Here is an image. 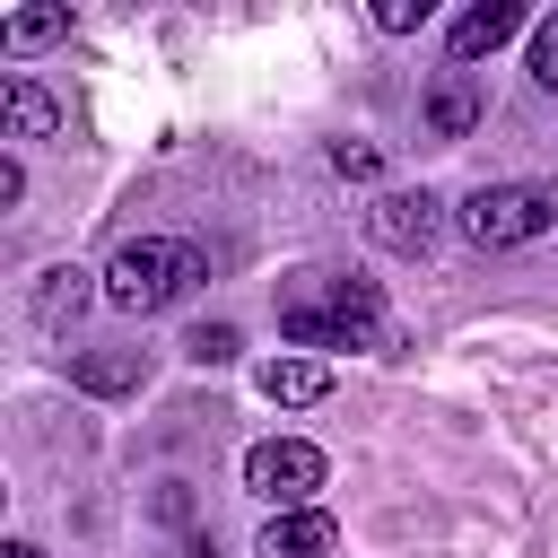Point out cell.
<instances>
[{
	"mask_svg": "<svg viewBox=\"0 0 558 558\" xmlns=\"http://www.w3.org/2000/svg\"><path fill=\"white\" fill-rule=\"evenodd\" d=\"M384 331V288L357 270H288L279 279V340L288 349H366Z\"/></svg>",
	"mask_w": 558,
	"mask_h": 558,
	"instance_id": "cell-1",
	"label": "cell"
},
{
	"mask_svg": "<svg viewBox=\"0 0 558 558\" xmlns=\"http://www.w3.org/2000/svg\"><path fill=\"white\" fill-rule=\"evenodd\" d=\"M201 279H209V270H201V253H192L183 235H131V244L105 262V305H122V314H166V305H183Z\"/></svg>",
	"mask_w": 558,
	"mask_h": 558,
	"instance_id": "cell-2",
	"label": "cell"
},
{
	"mask_svg": "<svg viewBox=\"0 0 558 558\" xmlns=\"http://www.w3.org/2000/svg\"><path fill=\"white\" fill-rule=\"evenodd\" d=\"M462 235L480 253H514V244H541L558 235V192L549 183H480L462 201Z\"/></svg>",
	"mask_w": 558,
	"mask_h": 558,
	"instance_id": "cell-3",
	"label": "cell"
},
{
	"mask_svg": "<svg viewBox=\"0 0 558 558\" xmlns=\"http://www.w3.org/2000/svg\"><path fill=\"white\" fill-rule=\"evenodd\" d=\"M323 445H305V436H262L253 453H244V488L262 497V506H279V514H296V506H314V488H323Z\"/></svg>",
	"mask_w": 558,
	"mask_h": 558,
	"instance_id": "cell-4",
	"label": "cell"
},
{
	"mask_svg": "<svg viewBox=\"0 0 558 558\" xmlns=\"http://www.w3.org/2000/svg\"><path fill=\"white\" fill-rule=\"evenodd\" d=\"M436 227H445V201H436V192H375V201H366V235H375L384 253H401V262H418V253L436 244Z\"/></svg>",
	"mask_w": 558,
	"mask_h": 558,
	"instance_id": "cell-5",
	"label": "cell"
},
{
	"mask_svg": "<svg viewBox=\"0 0 558 558\" xmlns=\"http://www.w3.org/2000/svg\"><path fill=\"white\" fill-rule=\"evenodd\" d=\"M480 113H488L480 70H436V78H427V96H418L427 140H471V131H480Z\"/></svg>",
	"mask_w": 558,
	"mask_h": 558,
	"instance_id": "cell-6",
	"label": "cell"
},
{
	"mask_svg": "<svg viewBox=\"0 0 558 558\" xmlns=\"http://www.w3.org/2000/svg\"><path fill=\"white\" fill-rule=\"evenodd\" d=\"M96 296H105V288H96V279H87L78 262H52V270H44L35 288H26V314H35L44 331H70V323H78V314H87Z\"/></svg>",
	"mask_w": 558,
	"mask_h": 558,
	"instance_id": "cell-7",
	"label": "cell"
},
{
	"mask_svg": "<svg viewBox=\"0 0 558 558\" xmlns=\"http://www.w3.org/2000/svg\"><path fill=\"white\" fill-rule=\"evenodd\" d=\"M331 549H340V523L323 506H296V514L262 523V558H331Z\"/></svg>",
	"mask_w": 558,
	"mask_h": 558,
	"instance_id": "cell-8",
	"label": "cell"
},
{
	"mask_svg": "<svg viewBox=\"0 0 558 558\" xmlns=\"http://www.w3.org/2000/svg\"><path fill=\"white\" fill-rule=\"evenodd\" d=\"M514 26H523V9H514V0H480V9H462V17H453V35H445V44H453V70H471L480 52H497Z\"/></svg>",
	"mask_w": 558,
	"mask_h": 558,
	"instance_id": "cell-9",
	"label": "cell"
},
{
	"mask_svg": "<svg viewBox=\"0 0 558 558\" xmlns=\"http://www.w3.org/2000/svg\"><path fill=\"white\" fill-rule=\"evenodd\" d=\"M0 131L9 140H61V105L35 78H0Z\"/></svg>",
	"mask_w": 558,
	"mask_h": 558,
	"instance_id": "cell-10",
	"label": "cell"
},
{
	"mask_svg": "<svg viewBox=\"0 0 558 558\" xmlns=\"http://www.w3.org/2000/svg\"><path fill=\"white\" fill-rule=\"evenodd\" d=\"M70 384L96 392V401H113V392H140V384H148V357H140V349H87V357L70 366Z\"/></svg>",
	"mask_w": 558,
	"mask_h": 558,
	"instance_id": "cell-11",
	"label": "cell"
},
{
	"mask_svg": "<svg viewBox=\"0 0 558 558\" xmlns=\"http://www.w3.org/2000/svg\"><path fill=\"white\" fill-rule=\"evenodd\" d=\"M262 392H270L279 410H305V401L331 392V366H323V357H270V366H262Z\"/></svg>",
	"mask_w": 558,
	"mask_h": 558,
	"instance_id": "cell-12",
	"label": "cell"
},
{
	"mask_svg": "<svg viewBox=\"0 0 558 558\" xmlns=\"http://www.w3.org/2000/svg\"><path fill=\"white\" fill-rule=\"evenodd\" d=\"M0 35H9V52H44V44H61V35H70V9H61V0H44V9H17Z\"/></svg>",
	"mask_w": 558,
	"mask_h": 558,
	"instance_id": "cell-13",
	"label": "cell"
},
{
	"mask_svg": "<svg viewBox=\"0 0 558 558\" xmlns=\"http://www.w3.org/2000/svg\"><path fill=\"white\" fill-rule=\"evenodd\" d=\"M183 349H192L201 366H227V357H235V323H201V331H192Z\"/></svg>",
	"mask_w": 558,
	"mask_h": 558,
	"instance_id": "cell-14",
	"label": "cell"
},
{
	"mask_svg": "<svg viewBox=\"0 0 558 558\" xmlns=\"http://www.w3.org/2000/svg\"><path fill=\"white\" fill-rule=\"evenodd\" d=\"M532 78L558 96V17H541V26H532Z\"/></svg>",
	"mask_w": 558,
	"mask_h": 558,
	"instance_id": "cell-15",
	"label": "cell"
},
{
	"mask_svg": "<svg viewBox=\"0 0 558 558\" xmlns=\"http://www.w3.org/2000/svg\"><path fill=\"white\" fill-rule=\"evenodd\" d=\"M375 26L384 35H410V26H427V0H375Z\"/></svg>",
	"mask_w": 558,
	"mask_h": 558,
	"instance_id": "cell-16",
	"label": "cell"
},
{
	"mask_svg": "<svg viewBox=\"0 0 558 558\" xmlns=\"http://www.w3.org/2000/svg\"><path fill=\"white\" fill-rule=\"evenodd\" d=\"M331 166H340L349 183H375V166H384V157H375L366 140H340V148H331Z\"/></svg>",
	"mask_w": 558,
	"mask_h": 558,
	"instance_id": "cell-17",
	"label": "cell"
},
{
	"mask_svg": "<svg viewBox=\"0 0 558 558\" xmlns=\"http://www.w3.org/2000/svg\"><path fill=\"white\" fill-rule=\"evenodd\" d=\"M26 201V174H17V157H0V209H17Z\"/></svg>",
	"mask_w": 558,
	"mask_h": 558,
	"instance_id": "cell-18",
	"label": "cell"
},
{
	"mask_svg": "<svg viewBox=\"0 0 558 558\" xmlns=\"http://www.w3.org/2000/svg\"><path fill=\"white\" fill-rule=\"evenodd\" d=\"M0 558H44V549H35V541H9V549H0Z\"/></svg>",
	"mask_w": 558,
	"mask_h": 558,
	"instance_id": "cell-19",
	"label": "cell"
}]
</instances>
